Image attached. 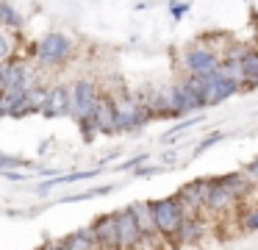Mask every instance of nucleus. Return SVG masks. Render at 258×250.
<instances>
[{
    "label": "nucleus",
    "instance_id": "obj_8",
    "mask_svg": "<svg viewBox=\"0 0 258 250\" xmlns=\"http://www.w3.org/2000/svg\"><path fill=\"white\" fill-rule=\"evenodd\" d=\"M183 67L186 72H195V75H208V72H214L219 67V56L211 47L197 44V47H189L183 53Z\"/></svg>",
    "mask_w": 258,
    "mask_h": 250
},
{
    "label": "nucleus",
    "instance_id": "obj_21",
    "mask_svg": "<svg viewBox=\"0 0 258 250\" xmlns=\"http://www.w3.org/2000/svg\"><path fill=\"white\" fill-rule=\"evenodd\" d=\"M0 25L12 28V31H17V28H23V17L17 14V9L9 3H0Z\"/></svg>",
    "mask_w": 258,
    "mask_h": 250
},
{
    "label": "nucleus",
    "instance_id": "obj_2",
    "mask_svg": "<svg viewBox=\"0 0 258 250\" xmlns=\"http://www.w3.org/2000/svg\"><path fill=\"white\" fill-rule=\"evenodd\" d=\"M114 100V117H117V131H136L139 125H145L150 120V111H147L145 100L139 94H119Z\"/></svg>",
    "mask_w": 258,
    "mask_h": 250
},
{
    "label": "nucleus",
    "instance_id": "obj_7",
    "mask_svg": "<svg viewBox=\"0 0 258 250\" xmlns=\"http://www.w3.org/2000/svg\"><path fill=\"white\" fill-rule=\"evenodd\" d=\"M206 189H208V178H197V181L180 186V192L175 197H178V203H180L186 217H195L203 211V206H206Z\"/></svg>",
    "mask_w": 258,
    "mask_h": 250
},
{
    "label": "nucleus",
    "instance_id": "obj_27",
    "mask_svg": "<svg viewBox=\"0 0 258 250\" xmlns=\"http://www.w3.org/2000/svg\"><path fill=\"white\" fill-rule=\"evenodd\" d=\"M178 159H180V150H178V147H169V150H164V153H161V161H164V164H175Z\"/></svg>",
    "mask_w": 258,
    "mask_h": 250
},
{
    "label": "nucleus",
    "instance_id": "obj_5",
    "mask_svg": "<svg viewBox=\"0 0 258 250\" xmlns=\"http://www.w3.org/2000/svg\"><path fill=\"white\" fill-rule=\"evenodd\" d=\"M239 86H241L239 81L219 75L217 70L208 72V75H206V83H203V92H200L203 106H217V103H222V100H228L230 94L239 92Z\"/></svg>",
    "mask_w": 258,
    "mask_h": 250
},
{
    "label": "nucleus",
    "instance_id": "obj_4",
    "mask_svg": "<svg viewBox=\"0 0 258 250\" xmlns=\"http://www.w3.org/2000/svg\"><path fill=\"white\" fill-rule=\"evenodd\" d=\"M34 53H36V61H39V64L61 67L64 61H70V56H73V42H70V36H64V33H47V36L36 44Z\"/></svg>",
    "mask_w": 258,
    "mask_h": 250
},
{
    "label": "nucleus",
    "instance_id": "obj_1",
    "mask_svg": "<svg viewBox=\"0 0 258 250\" xmlns=\"http://www.w3.org/2000/svg\"><path fill=\"white\" fill-rule=\"evenodd\" d=\"M97 97H100L97 83L89 81V78H78V81L67 89V114L73 117L78 125L81 122H92V111H95Z\"/></svg>",
    "mask_w": 258,
    "mask_h": 250
},
{
    "label": "nucleus",
    "instance_id": "obj_20",
    "mask_svg": "<svg viewBox=\"0 0 258 250\" xmlns=\"http://www.w3.org/2000/svg\"><path fill=\"white\" fill-rule=\"evenodd\" d=\"M241 78L252 86H258V53H252V50L241 56Z\"/></svg>",
    "mask_w": 258,
    "mask_h": 250
},
{
    "label": "nucleus",
    "instance_id": "obj_13",
    "mask_svg": "<svg viewBox=\"0 0 258 250\" xmlns=\"http://www.w3.org/2000/svg\"><path fill=\"white\" fill-rule=\"evenodd\" d=\"M233 194H230V189L225 186V183H219L217 178H208V189H206V206L203 209L208 211H228L230 206H233Z\"/></svg>",
    "mask_w": 258,
    "mask_h": 250
},
{
    "label": "nucleus",
    "instance_id": "obj_11",
    "mask_svg": "<svg viewBox=\"0 0 258 250\" xmlns=\"http://www.w3.org/2000/svg\"><path fill=\"white\" fill-rule=\"evenodd\" d=\"M114 214H117L119 250H136V244H139V239H142V231H139V225H136V220H134V214H131V209L114 211Z\"/></svg>",
    "mask_w": 258,
    "mask_h": 250
},
{
    "label": "nucleus",
    "instance_id": "obj_12",
    "mask_svg": "<svg viewBox=\"0 0 258 250\" xmlns=\"http://www.w3.org/2000/svg\"><path fill=\"white\" fill-rule=\"evenodd\" d=\"M92 125L97 133H117V117H114V100L108 94H100L92 111Z\"/></svg>",
    "mask_w": 258,
    "mask_h": 250
},
{
    "label": "nucleus",
    "instance_id": "obj_18",
    "mask_svg": "<svg viewBox=\"0 0 258 250\" xmlns=\"http://www.w3.org/2000/svg\"><path fill=\"white\" fill-rule=\"evenodd\" d=\"M217 181H219V183H225V186L230 189V194H233L236 200L244 197V194L250 192V186H252V183L244 178V172H241V170H239V172H228V175H219Z\"/></svg>",
    "mask_w": 258,
    "mask_h": 250
},
{
    "label": "nucleus",
    "instance_id": "obj_22",
    "mask_svg": "<svg viewBox=\"0 0 258 250\" xmlns=\"http://www.w3.org/2000/svg\"><path fill=\"white\" fill-rule=\"evenodd\" d=\"M45 94H47V89H42L39 83H34V86H31L28 92H25V106H28L31 114L42 109V103H45Z\"/></svg>",
    "mask_w": 258,
    "mask_h": 250
},
{
    "label": "nucleus",
    "instance_id": "obj_17",
    "mask_svg": "<svg viewBox=\"0 0 258 250\" xmlns=\"http://www.w3.org/2000/svg\"><path fill=\"white\" fill-rule=\"evenodd\" d=\"M131 214H134L136 225H139L142 233H156V222H153V209H150V200H136V203L128 206Z\"/></svg>",
    "mask_w": 258,
    "mask_h": 250
},
{
    "label": "nucleus",
    "instance_id": "obj_29",
    "mask_svg": "<svg viewBox=\"0 0 258 250\" xmlns=\"http://www.w3.org/2000/svg\"><path fill=\"white\" fill-rule=\"evenodd\" d=\"M161 167H142L139 164V170H136V175H153V172H158Z\"/></svg>",
    "mask_w": 258,
    "mask_h": 250
},
{
    "label": "nucleus",
    "instance_id": "obj_14",
    "mask_svg": "<svg viewBox=\"0 0 258 250\" xmlns=\"http://www.w3.org/2000/svg\"><path fill=\"white\" fill-rule=\"evenodd\" d=\"M206 233V228H203L200 217H183V222L178 225V231L172 233V244H178V247H191V244L200 242V236Z\"/></svg>",
    "mask_w": 258,
    "mask_h": 250
},
{
    "label": "nucleus",
    "instance_id": "obj_15",
    "mask_svg": "<svg viewBox=\"0 0 258 250\" xmlns=\"http://www.w3.org/2000/svg\"><path fill=\"white\" fill-rule=\"evenodd\" d=\"M39 111H42L45 117H50V120H56V117H64V114H67V86L56 83V86L47 89L45 103H42Z\"/></svg>",
    "mask_w": 258,
    "mask_h": 250
},
{
    "label": "nucleus",
    "instance_id": "obj_19",
    "mask_svg": "<svg viewBox=\"0 0 258 250\" xmlns=\"http://www.w3.org/2000/svg\"><path fill=\"white\" fill-rule=\"evenodd\" d=\"M17 59V36H14L12 28L0 25V64Z\"/></svg>",
    "mask_w": 258,
    "mask_h": 250
},
{
    "label": "nucleus",
    "instance_id": "obj_25",
    "mask_svg": "<svg viewBox=\"0 0 258 250\" xmlns=\"http://www.w3.org/2000/svg\"><path fill=\"white\" fill-rule=\"evenodd\" d=\"M241 172H244V178H247L250 183H258V156H255V159H252V161H250V164H247Z\"/></svg>",
    "mask_w": 258,
    "mask_h": 250
},
{
    "label": "nucleus",
    "instance_id": "obj_28",
    "mask_svg": "<svg viewBox=\"0 0 258 250\" xmlns=\"http://www.w3.org/2000/svg\"><path fill=\"white\" fill-rule=\"evenodd\" d=\"M186 9H189V3H172V6H169V11H172V17H175V20H180Z\"/></svg>",
    "mask_w": 258,
    "mask_h": 250
},
{
    "label": "nucleus",
    "instance_id": "obj_10",
    "mask_svg": "<svg viewBox=\"0 0 258 250\" xmlns=\"http://www.w3.org/2000/svg\"><path fill=\"white\" fill-rule=\"evenodd\" d=\"M3 81L6 86L3 89H31L34 86V70H31L28 61H20V59H12L6 61V70H3Z\"/></svg>",
    "mask_w": 258,
    "mask_h": 250
},
{
    "label": "nucleus",
    "instance_id": "obj_16",
    "mask_svg": "<svg viewBox=\"0 0 258 250\" xmlns=\"http://www.w3.org/2000/svg\"><path fill=\"white\" fill-rule=\"evenodd\" d=\"M56 247H64V250H95L97 239H95V233H92V228H78V231L70 233L67 239L56 242Z\"/></svg>",
    "mask_w": 258,
    "mask_h": 250
},
{
    "label": "nucleus",
    "instance_id": "obj_6",
    "mask_svg": "<svg viewBox=\"0 0 258 250\" xmlns=\"http://www.w3.org/2000/svg\"><path fill=\"white\" fill-rule=\"evenodd\" d=\"M167 97H169V109H172V117H183V114H191V111H200L203 109V97L189 89L183 81L175 83V86L167 89Z\"/></svg>",
    "mask_w": 258,
    "mask_h": 250
},
{
    "label": "nucleus",
    "instance_id": "obj_3",
    "mask_svg": "<svg viewBox=\"0 0 258 250\" xmlns=\"http://www.w3.org/2000/svg\"><path fill=\"white\" fill-rule=\"evenodd\" d=\"M153 209V222H156V233L158 236L172 239V233L178 231V225L183 222V209H180L178 197H161V200H150Z\"/></svg>",
    "mask_w": 258,
    "mask_h": 250
},
{
    "label": "nucleus",
    "instance_id": "obj_23",
    "mask_svg": "<svg viewBox=\"0 0 258 250\" xmlns=\"http://www.w3.org/2000/svg\"><path fill=\"white\" fill-rule=\"evenodd\" d=\"M241 231H247V233L258 231V206L255 209H247L244 214H241Z\"/></svg>",
    "mask_w": 258,
    "mask_h": 250
},
{
    "label": "nucleus",
    "instance_id": "obj_24",
    "mask_svg": "<svg viewBox=\"0 0 258 250\" xmlns=\"http://www.w3.org/2000/svg\"><path fill=\"white\" fill-rule=\"evenodd\" d=\"M17 167H25V161L17 159V156H3L0 153V170H17Z\"/></svg>",
    "mask_w": 258,
    "mask_h": 250
},
{
    "label": "nucleus",
    "instance_id": "obj_9",
    "mask_svg": "<svg viewBox=\"0 0 258 250\" xmlns=\"http://www.w3.org/2000/svg\"><path fill=\"white\" fill-rule=\"evenodd\" d=\"M92 233L97 239V247L119 250V231H117V214H103L92 222Z\"/></svg>",
    "mask_w": 258,
    "mask_h": 250
},
{
    "label": "nucleus",
    "instance_id": "obj_26",
    "mask_svg": "<svg viewBox=\"0 0 258 250\" xmlns=\"http://www.w3.org/2000/svg\"><path fill=\"white\" fill-rule=\"evenodd\" d=\"M219 139H222V133H219V131H217V133H211V136H206V139H203V142L195 147V156H197V153H203V150H208L214 142H219Z\"/></svg>",
    "mask_w": 258,
    "mask_h": 250
},
{
    "label": "nucleus",
    "instance_id": "obj_30",
    "mask_svg": "<svg viewBox=\"0 0 258 250\" xmlns=\"http://www.w3.org/2000/svg\"><path fill=\"white\" fill-rule=\"evenodd\" d=\"M3 70H6V64H0V92H3V86H6V81H3Z\"/></svg>",
    "mask_w": 258,
    "mask_h": 250
}]
</instances>
